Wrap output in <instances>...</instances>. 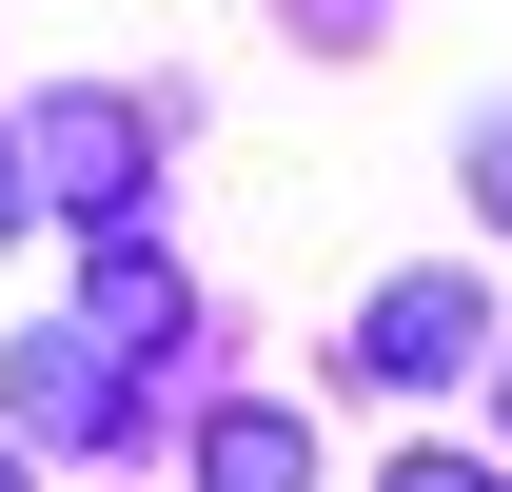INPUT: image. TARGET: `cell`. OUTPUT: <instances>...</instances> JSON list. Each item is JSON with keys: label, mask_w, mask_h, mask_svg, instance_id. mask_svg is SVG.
Segmentation results:
<instances>
[{"label": "cell", "mask_w": 512, "mask_h": 492, "mask_svg": "<svg viewBox=\"0 0 512 492\" xmlns=\"http://www.w3.org/2000/svg\"><path fill=\"white\" fill-rule=\"evenodd\" d=\"M20 178L60 197V217H138L158 119H138V99H20Z\"/></svg>", "instance_id": "obj_1"}, {"label": "cell", "mask_w": 512, "mask_h": 492, "mask_svg": "<svg viewBox=\"0 0 512 492\" xmlns=\"http://www.w3.org/2000/svg\"><path fill=\"white\" fill-rule=\"evenodd\" d=\"M0 414H20V453H119L138 433L119 335H20V355H0Z\"/></svg>", "instance_id": "obj_2"}, {"label": "cell", "mask_w": 512, "mask_h": 492, "mask_svg": "<svg viewBox=\"0 0 512 492\" xmlns=\"http://www.w3.org/2000/svg\"><path fill=\"white\" fill-rule=\"evenodd\" d=\"M473 355H493L473 276H394V296L355 315V374H375V394H434V374H473Z\"/></svg>", "instance_id": "obj_3"}, {"label": "cell", "mask_w": 512, "mask_h": 492, "mask_svg": "<svg viewBox=\"0 0 512 492\" xmlns=\"http://www.w3.org/2000/svg\"><path fill=\"white\" fill-rule=\"evenodd\" d=\"M79 237H99V256H79V315H99L119 355H178V335H197V296H178V256L138 237V217H79Z\"/></svg>", "instance_id": "obj_4"}, {"label": "cell", "mask_w": 512, "mask_h": 492, "mask_svg": "<svg viewBox=\"0 0 512 492\" xmlns=\"http://www.w3.org/2000/svg\"><path fill=\"white\" fill-rule=\"evenodd\" d=\"M197 473H217V492H296L316 433H296V414H197Z\"/></svg>", "instance_id": "obj_5"}, {"label": "cell", "mask_w": 512, "mask_h": 492, "mask_svg": "<svg viewBox=\"0 0 512 492\" xmlns=\"http://www.w3.org/2000/svg\"><path fill=\"white\" fill-rule=\"evenodd\" d=\"M473 217H512V119H473Z\"/></svg>", "instance_id": "obj_6"}, {"label": "cell", "mask_w": 512, "mask_h": 492, "mask_svg": "<svg viewBox=\"0 0 512 492\" xmlns=\"http://www.w3.org/2000/svg\"><path fill=\"white\" fill-rule=\"evenodd\" d=\"M20 197H40V178H20V138H0V217H20Z\"/></svg>", "instance_id": "obj_7"}, {"label": "cell", "mask_w": 512, "mask_h": 492, "mask_svg": "<svg viewBox=\"0 0 512 492\" xmlns=\"http://www.w3.org/2000/svg\"><path fill=\"white\" fill-rule=\"evenodd\" d=\"M493 433H512V355H493Z\"/></svg>", "instance_id": "obj_8"}]
</instances>
